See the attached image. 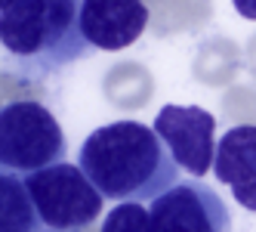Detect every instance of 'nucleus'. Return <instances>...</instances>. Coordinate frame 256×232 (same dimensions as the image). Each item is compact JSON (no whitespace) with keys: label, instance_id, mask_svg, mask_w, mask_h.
I'll return each mask as SVG.
<instances>
[{"label":"nucleus","instance_id":"nucleus-1","mask_svg":"<svg viewBox=\"0 0 256 232\" xmlns=\"http://www.w3.org/2000/svg\"><path fill=\"white\" fill-rule=\"evenodd\" d=\"M80 170L108 201H152L179 183V164L154 127L114 121L84 139Z\"/></svg>","mask_w":256,"mask_h":232},{"label":"nucleus","instance_id":"nucleus-2","mask_svg":"<svg viewBox=\"0 0 256 232\" xmlns=\"http://www.w3.org/2000/svg\"><path fill=\"white\" fill-rule=\"evenodd\" d=\"M0 44L34 75H50L90 53L80 0H16L0 10Z\"/></svg>","mask_w":256,"mask_h":232},{"label":"nucleus","instance_id":"nucleus-3","mask_svg":"<svg viewBox=\"0 0 256 232\" xmlns=\"http://www.w3.org/2000/svg\"><path fill=\"white\" fill-rule=\"evenodd\" d=\"M65 158V133L44 102L0 105V173L28 176Z\"/></svg>","mask_w":256,"mask_h":232},{"label":"nucleus","instance_id":"nucleus-4","mask_svg":"<svg viewBox=\"0 0 256 232\" xmlns=\"http://www.w3.org/2000/svg\"><path fill=\"white\" fill-rule=\"evenodd\" d=\"M31 201L46 232H84L102 213V192L90 183L80 164L56 161L25 176Z\"/></svg>","mask_w":256,"mask_h":232},{"label":"nucleus","instance_id":"nucleus-5","mask_svg":"<svg viewBox=\"0 0 256 232\" xmlns=\"http://www.w3.org/2000/svg\"><path fill=\"white\" fill-rule=\"evenodd\" d=\"M148 217L154 232H232L226 201L200 180L176 183L152 198Z\"/></svg>","mask_w":256,"mask_h":232},{"label":"nucleus","instance_id":"nucleus-6","mask_svg":"<svg viewBox=\"0 0 256 232\" xmlns=\"http://www.w3.org/2000/svg\"><path fill=\"white\" fill-rule=\"evenodd\" d=\"M154 133L164 139L176 164L192 176L213 170L216 155V118L200 105H164L154 118Z\"/></svg>","mask_w":256,"mask_h":232},{"label":"nucleus","instance_id":"nucleus-7","mask_svg":"<svg viewBox=\"0 0 256 232\" xmlns=\"http://www.w3.org/2000/svg\"><path fill=\"white\" fill-rule=\"evenodd\" d=\"M148 28L142 0H80V31L96 50H124Z\"/></svg>","mask_w":256,"mask_h":232},{"label":"nucleus","instance_id":"nucleus-8","mask_svg":"<svg viewBox=\"0 0 256 232\" xmlns=\"http://www.w3.org/2000/svg\"><path fill=\"white\" fill-rule=\"evenodd\" d=\"M213 173L226 183L234 201L256 213V127L241 124L222 133L213 155Z\"/></svg>","mask_w":256,"mask_h":232},{"label":"nucleus","instance_id":"nucleus-9","mask_svg":"<svg viewBox=\"0 0 256 232\" xmlns=\"http://www.w3.org/2000/svg\"><path fill=\"white\" fill-rule=\"evenodd\" d=\"M0 232H46L25 176L0 173Z\"/></svg>","mask_w":256,"mask_h":232},{"label":"nucleus","instance_id":"nucleus-10","mask_svg":"<svg viewBox=\"0 0 256 232\" xmlns=\"http://www.w3.org/2000/svg\"><path fill=\"white\" fill-rule=\"evenodd\" d=\"M102 232H154L152 217L139 201H120L112 213L105 217Z\"/></svg>","mask_w":256,"mask_h":232},{"label":"nucleus","instance_id":"nucleus-11","mask_svg":"<svg viewBox=\"0 0 256 232\" xmlns=\"http://www.w3.org/2000/svg\"><path fill=\"white\" fill-rule=\"evenodd\" d=\"M234 4V13L244 16V19H253L256 22V0H232Z\"/></svg>","mask_w":256,"mask_h":232},{"label":"nucleus","instance_id":"nucleus-12","mask_svg":"<svg viewBox=\"0 0 256 232\" xmlns=\"http://www.w3.org/2000/svg\"><path fill=\"white\" fill-rule=\"evenodd\" d=\"M10 4H16V0H0V10H6Z\"/></svg>","mask_w":256,"mask_h":232}]
</instances>
